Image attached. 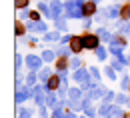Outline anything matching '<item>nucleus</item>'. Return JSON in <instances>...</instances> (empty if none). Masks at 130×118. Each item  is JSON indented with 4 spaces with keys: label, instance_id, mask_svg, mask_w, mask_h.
Here are the masks:
<instances>
[{
    "label": "nucleus",
    "instance_id": "nucleus-1",
    "mask_svg": "<svg viewBox=\"0 0 130 118\" xmlns=\"http://www.w3.org/2000/svg\"><path fill=\"white\" fill-rule=\"evenodd\" d=\"M84 2L86 0H66L64 2V16L68 20L84 18Z\"/></svg>",
    "mask_w": 130,
    "mask_h": 118
},
{
    "label": "nucleus",
    "instance_id": "nucleus-2",
    "mask_svg": "<svg viewBox=\"0 0 130 118\" xmlns=\"http://www.w3.org/2000/svg\"><path fill=\"white\" fill-rule=\"evenodd\" d=\"M82 40H84V50H96L100 46V36L98 34H88V30L82 34Z\"/></svg>",
    "mask_w": 130,
    "mask_h": 118
},
{
    "label": "nucleus",
    "instance_id": "nucleus-3",
    "mask_svg": "<svg viewBox=\"0 0 130 118\" xmlns=\"http://www.w3.org/2000/svg\"><path fill=\"white\" fill-rule=\"evenodd\" d=\"M32 96H34L32 88H30L28 84H24V86H20V88H16V94H14V100H16V104H22V102L30 100Z\"/></svg>",
    "mask_w": 130,
    "mask_h": 118
},
{
    "label": "nucleus",
    "instance_id": "nucleus-4",
    "mask_svg": "<svg viewBox=\"0 0 130 118\" xmlns=\"http://www.w3.org/2000/svg\"><path fill=\"white\" fill-rule=\"evenodd\" d=\"M90 74V70L88 68H76V70H72V80L74 82H78V84H84V82H90L92 80V76H88Z\"/></svg>",
    "mask_w": 130,
    "mask_h": 118
},
{
    "label": "nucleus",
    "instance_id": "nucleus-5",
    "mask_svg": "<svg viewBox=\"0 0 130 118\" xmlns=\"http://www.w3.org/2000/svg\"><path fill=\"white\" fill-rule=\"evenodd\" d=\"M26 28H28V32H34V34H46L48 32L46 22H42V20H28Z\"/></svg>",
    "mask_w": 130,
    "mask_h": 118
},
{
    "label": "nucleus",
    "instance_id": "nucleus-6",
    "mask_svg": "<svg viewBox=\"0 0 130 118\" xmlns=\"http://www.w3.org/2000/svg\"><path fill=\"white\" fill-rule=\"evenodd\" d=\"M24 64H26V68L28 70H40L42 68V64H44V60H42V56H36V54H28L26 58H24Z\"/></svg>",
    "mask_w": 130,
    "mask_h": 118
},
{
    "label": "nucleus",
    "instance_id": "nucleus-7",
    "mask_svg": "<svg viewBox=\"0 0 130 118\" xmlns=\"http://www.w3.org/2000/svg\"><path fill=\"white\" fill-rule=\"evenodd\" d=\"M50 10H52V20L64 16V2L62 0H50Z\"/></svg>",
    "mask_w": 130,
    "mask_h": 118
},
{
    "label": "nucleus",
    "instance_id": "nucleus-8",
    "mask_svg": "<svg viewBox=\"0 0 130 118\" xmlns=\"http://www.w3.org/2000/svg\"><path fill=\"white\" fill-rule=\"evenodd\" d=\"M68 68H70V60L66 56H58L56 62H54V70L58 74H68Z\"/></svg>",
    "mask_w": 130,
    "mask_h": 118
},
{
    "label": "nucleus",
    "instance_id": "nucleus-9",
    "mask_svg": "<svg viewBox=\"0 0 130 118\" xmlns=\"http://www.w3.org/2000/svg\"><path fill=\"white\" fill-rule=\"evenodd\" d=\"M70 50L72 54H80L84 50V40H82V36H76V34H72V38H70Z\"/></svg>",
    "mask_w": 130,
    "mask_h": 118
},
{
    "label": "nucleus",
    "instance_id": "nucleus-10",
    "mask_svg": "<svg viewBox=\"0 0 130 118\" xmlns=\"http://www.w3.org/2000/svg\"><path fill=\"white\" fill-rule=\"evenodd\" d=\"M60 84H62V76H60L58 72H54L48 78V82H46V88H48V92H58Z\"/></svg>",
    "mask_w": 130,
    "mask_h": 118
},
{
    "label": "nucleus",
    "instance_id": "nucleus-11",
    "mask_svg": "<svg viewBox=\"0 0 130 118\" xmlns=\"http://www.w3.org/2000/svg\"><path fill=\"white\" fill-rule=\"evenodd\" d=\"M96 12H98L96 0H86V2H84V18H88V16H94Z\"/></svg>",
    "mask_w": 130,
    "mask_h": 118
},
{
    "label": "nucleus",
    "instance_id": "nucleus-12",
    "mask_svg": "<svg viewBox=\"0 0 130 118\" xmlns=\"http://www.w3.org/2000/svg\"><path fill=\"white\" fill-rule=\"evenodd\" d=\"M104 16H106V20L118 18V16H120V4H110V6L104 10Z\"/></svg>",
    "mask_w": 130,
    "mask_h": 118
},
{
    "label": "nucleus",
    "instance_id": "nucleus-13",
    "mask_svg": "<svg viewBox=\"0 0 130 118\" xmlns=\"http://www.w3.org/2000/svg\"><path fill=\"white\" fill-rule=\"evenodd\" d=\"M112 108L114 104H110V102H102L100 106H98V114L102 118H112Z\"/></svg>",
    "mask_w": 130,
    "mask_h": 118
},
{
    "label": "nucleus",
    "instance_id": "nucleus-14",
    "mask_svg": "<svg viewBox=\"0 0 130 118\" xmlns=\"http://www.w3.org/2000/svg\"><path fill=\"white\" fill-rule=\"evenodd\" d=\"M70 114V108H64L60 102H58V106L52 110V114H50V118H66Z\"/></svg>",
    "mask_w": 130,
    "mask_h": 118
},
{
    "label": "nucleus",
    "instance_id": "nucleus-15",
    "mask_svg": "<svg viewBox=\"0 0 130 118\" xmlns=\"http://www.w3.org/2000/svg\"><path fill=\"white\" fill-rule=\"evenodd\" d=\"M54 72H56V70H52L50 66H42L40 70H38V78H40V82H44V84H46V82H48V78L54 74Z\"/></svg>",
    "mask_w": 130,
    "mask_h": 118
},
{
    "label": "nucleus",
    "instance_id": "nucleus-16",
    "mask_svg": "<svg viewBox=\"0 0 130 118\" xmlns=\"http://www.w3.org/2000/svg\"><path fill=\"white\" fill-rule=\"evenodd\" d=\"M38 82H40V78H38V72H36V70H28V74H26V82H24V84H28L30 88H34Z\"/></svg>",
    "mask_w": 130,
    "mask_h": 118
},
{
    "label": "nucleus",
    "instance_id": "nucleus-17",
    "mask_svg": "<svg viewBox=\"0 0 130 118\" xmlns=\"http://www.w3.org/2000/svg\"><path fill=\"white\" fill-rule=\"evenodd\" d=\"M90 76H92V86H98L100 84V78H102V72H100V68L98 66H90Z\"/></svg>",
    "mask_w": 130,
    "mask_h": 118
},
{
    "label": "nucleus",
    "instance_id": "nucleus-18",
    "mask_svg": "<svg viewBox=\"0 0 130 118\" xmlns=\"http://www.w3.org/2000/svg\"><path fill=\"white\" fill-rule=\"evenodd\" d=\"M60 30H52V32H46L44 36H42V40L44 42H60Z\"/></svg>",
    "mask_w": 130,
    "mask_h": 118
},
{
    "label": "nucleus",
    "instance_id": "nucleus-19",
    "mask_svg": "<svg viewBox=\"0 0 130 118\" xmlns=\"http://www.w3.org/2000/svg\"><path fill=\"white\" fill-rule=\"evenodd\" d=\"M40 56H42V60H44L46 64L56 62V58H58V56H56V50H48V48H46V50H42V54H40Z\"/></svg>",
    "mask_w": 130,
    "mask_h": 118
},
{
    "label": "nucleus",
    "instance_id": "nucleus-20",
    "mask_svg": "<svg viewBox=\"0 0 130 118\" xmlns=\"http://www.w3.org/2000/svg\"><path fill=\"white\" fill-rule=\"evenodd\" d=\"M82 88H78V86H74V88H68V98L70 100H82L84 96H82Z\"/></svg>",
    "mask_w": 130,
    "mask_h": 118
},
{
    "label": "nucleus",
    "instance_id": "nucleus-21",
    "mask_svg": "<svg viewBox=\"0 0 130 118\" xmlns=\"http://www.w3.org/2000/svg\"><path fill=\"white\" fill-rule=\"evenodd\" d=\"M88 92H90L88 96H90L92 100H96V98H104V92H106V90H102L100 86H92V88H90Z\"/></svg>",
    "mask_w": 130,
    "mask_h": 118
},
{
    "label": "nucleus",
    "instance_id": "nucleus-22",
    "mask_svg": "<svg viewBox=\"0 0 130 118\" xmlns=\"http://www.w3.org/2000/svg\"><path fill=\"white\" fill-rule=\"evenodd\" d=\"M54 26H56V30H60V32H64L66 28H68V18L66 16H60L54 20Z\"/></svg>",
    "mask_w": 130,
    "mask_h": 118
},
{
    "label": "nucleus",
    "instance_id": "nucleus-23",
    "mask_svg": "<svg viewBox=\"0 0 130 118\" xmlns=\"http://www.w3.org/2000/svg\"><path fill=\"white\" fill-rule=\"evenodd\" d=\"M94 54H96V58H98V60H102V62H104V60L108 58V54H110V50H108V48H104V46L100 44V46H98L96 50H94Z\"/></svg>",
    "mask_w": 130,
    "mask_h": 118
},
{
    "label": "nucleus",
    "instance_id": "nucleus-24",
    "mask_svg": "<svg viewBox=\"0 0 130 118\" xmlns=\"http://www.w3.org/2000/svg\"><path fill=\"white\" fill-rule=\"evenodd\" d=\"M14 28H16V36H18V38H20V36H24V34L28 32V28H26V24H24V22H22L20 18L16 20V24H14Z\"/></svg>",
    "mask_w": 130,
    "mask_h": 118
},
{
    "label": "nucleus",
    "instance_id": "nucleus-25",
    "mask_svg": "<svg viewBox=\"0 0 130 118\" xmlns=\"http://www.w3.org/2000/svg\"><path fill=\"white\" fill-rule=\"evenodd\" d=\"M108 50H110V54H114L116 58H120V56H122V50H124V46H120V44H114V42H110Z\"/></svg>",
    "mask_w": 130,
    "mask_h": 118
},
{
    "label": "nucleus",
    "instance_id": "nucleus-26",
    "mask_svg": "<svg viewBox=\"0 0 130 118\" xmlns=\"http://www.w3.org/2000/svg\"><path fill=\"white\" fill-rule=\"evenodd\" d=\"M46 106H48V108H56V106H58L56 92H48V96H46Z\"/></svg>",
    "mask_w": 130,
    "mask_h": 118
},
{
    "label": "nucleus",
    "instance_id": "nucleus-27",
    "mask_svg": "<svg viewBox=\"0 0 130 118\" xmlns=\"http://www.w3.org/2000/svg\"><path fill=\"white\" fill-rule=\"evenodd\" d=\"M38 10L44 14L46 18H52V10H50V4H46V2H38Z\"/></svg>",
    "mask_w": 130,
    "mask_h": 118
},
{
    "label": "nucleus",
    "instance_id": "nucleus-28",
    "mask_svg": "<svg viewBox=\"0 0 130 118\" xmlns=\"http://www.w3.org/2000/svg\"><path fill=\"white\" fill-rule=\"evenodd\" d=\"M96 34L100 36V38H104L106 42H112V34L108 32V30H106L104 26H100V28H96Z\"/></svg>",
    "mask_w": 130,
    "mask_h": 118
},
{
    "label": "nucleus",
    "instance_id": "nucleus-29",
    "mask_svg": "<svg viewBox=\"0 0 130 118\" xmlns=\"http://www.w3.org/2000/svg\"><path fill=\"white\" fill-rule=\"evenodd\" d=\"M118 32L120 34H130V20H120V22H118Z\"/></svg>",
    "mask_w": 130,
    "mask_h": 118
},
{
    "label": "nucleus",
    "instance_id": "nucleus-30",
    "mask_svg": "<svg viewBox=\"0 0 130 118\" xmlns=\"http://www.w3.org/2000/svg\"><path fill=\"white\" fill-rule=\"evenodd\" d=\"M30 116H32V110L22 106V104H18V118H30Z\"/></svg>",
    "mask_w": 130,
    "mask_h": 118
},
{
    "label": "nucleus",
    "instance_id": "nucleus-31",
    "mask_svg": "<svg viewBox=\"0 0 130 118\" xmlns=\"http://www.w3.org/2000/svg\"><path fill=\"white\" fill-rule=\"evenodd\" d=\"M120 20H130V4L120 6Z\"/></svg>",
    "mask_w": 130,
    "mask_h": 118
},
{
    "label": "nucleus",
    "instance_id": "nucleus-32",
    "mask_svg": "<svg viewBox=\"0 0 130 118\" xmlns=\"http://www.w3.org/2000/svg\"><path fill=\"white\" fill-rule=\"evenodd\" d=\"M70 54H72V50H70V46H62V44H60V46L56 48V56H66V58H68Z\"/></svg>",
    "mask_w": 130,
    "mask_h": 118
},
{
    "label": "nucleus",
    "instance_id": "nucleus-33",
    "mask_svg": "<svg viewBox=\"0 0 130 118\" xmlns=\"http://www.w3.org/2000/svg\"><path fill=\"white\" fill-rule=\"evenodd\" d=\"M112 42H114V44H120V46H124V48L128 46V42H126V38H124V36H122L120 32L116 34V36H112Z\"/></svg>",
    "mask_w": 130,
    "mask_h": 118
},
{
    "label": "nucleus",
    "instance_id": "nucleus-34",
    "mask_svg": "<svg viewBox=\"0 0 130 118\" xmlns=\"http://www.w3.org/2000/svg\"><path fill=\"white\" fill-rule=\"evenodd\" d=\"M114 102H116L118 106H122V104H128V96L120 92V94H116V98H114Z\"/></svg>",
    "mask_w": 130,
    "mask_h": 118
},
{
    "label": "nucleus",
    "instance_id": "nucleus-35",
    "mask_svg": "<svg viewBox=\"0 0 130 118\" xmlns=\"http://www.w3.org/2000/svg\"><path fill=\"white\" fill-rule=\"evenodd\" d=\"M104 74H106V78H110V80H116V70L112 66H104Z\"/></svg>",
    "mask_w": 130,
    "mask_h": 118
},
{
    "label": "nucleus",
    "instance_id": "nucleus-36",
    "mask_svg": "<svg viewBox=\"0 0 130 118\" xmlns=\"http://www.w3.org/2000/svg\"><path fill=\"white\" fill-rule=\"evenodd\" d=\"M28 2L30 0H14V6H16V10H24V8H28Z\"/></svg>",
    "mask_w": 130,
    "mask_h": 118
},
{
    "label": "nucleus",
    "instance_id": "nucleus-37",
    "mask_svg": "<svg viewBox=\"0 0 130 118\" xmlns=\"http://www.w3.org/2000/svg\"><path fill=\"white\" fill-rule=\"evenodd\" d=\"M110 66H112L114 70H116V72H122V70H124V64H122V62H120L118 58H116V60H112V62H110Z\"/></svg>",
    "mask_w": 130,
    "mask_h": 118
},
{
    "label": "nucleus",
    "instance_id": "nucleus-38",
    "mask_svg": "<svg viewBox=\"0 0 130 118\" xmlns=\"http://www.w3.org/2000/svg\"><path fill=\"white\" fill-rule=\"evenodd\" d=\"M70 68H72V70L82 68V60H80V58H72V60H70Z\"/></svg>",
    "mask_w": 130,
    "mask_h": 118
},
{
    "label": "nucleus",
    "instance_id": "nucleus-39",
    "mask_svg": "<svg viewBox=\"0 0 130 118\" xmlns=\"http://www.w3.org/2000/svg\"><path fill=\"white\" fill-rule=\"evenodd\" d=\"M120 86H122V90H128L130 88V76H122V82H120Z\"/></svg>",
    "mask_w": 130,
    "mask_h": 118
},
{
    "label": "nucleus",
    "instance_id": "nucleus-40",
    "mask_svg": "<svg viewBox=\"0 0 130 118\" xmlns=\"http://www.w3.org/2000/svg\"><path fill=\"white\" fill-rule=\"evenodd\" d=\"M22 60H24V58H22V54H20V52H16V56H14V64H16V70H20V68H22Z\"/></svg>",
    "mask_w": 130,
    "mask_h": 118
},
{
    "label": "nucleus",
    "instance_id": "nucleus-41",
    "mask_svg": "<svg viewBox=\"0 0 130 118\" xmlns=\"http://www.w3.org/2000/svg\"><path fill=\"white\" fill-rule=\"evenodd\" d=\"M70 38H72V34H64V36L60 38V42H58V44H62V46H68V44H70Z\"/></svg>",
    "mask_w": 130,
    "mask_h": 118
},
{
    "label": "nucleus",
    "instance_id": "nucleus-42",
    "mask_svg": "<svg viewBox=\"0 0 130 118\" xmlns=\"http://www.w3.org/2000/svg\"><path fill=\"white\" fill-rule=\"evenodd\" d=\"M114 98H116V94H114V92H110V90H106V92H104V102H112Z\"/></svg>",
    "mask_w": 130,
    "mask_h": 118
},
{
    "label": "nucleus",
    "instance_id": "nucleus-43",
    "mask_svg": "<svg viewBox=\"0 0 130 118\" xmlns=\"http://www.w3.org/2000/svg\"><path fill=\"white\" fill-rule=\"evenodd\" d=\"M38 108H40V110H38V116L40 118H48V112H46L48 106H38Z\"/></svg>",
    "mask_w": 130,
    "mask_h": 118
},
{
    "label": "nucleus",
    "instance_id": "nucleus-44",
    "mask_svg": "<svg viewBox=\"0 0 130 118\" xmlns=\"http://www.w3.org/2000/svg\"><path fill=\"white\" fill-rule=\"evenodd\" d=\"M28 20H40V10H30V18Z\"/></svg>",
    "mask_w": 130,
    "mask_h": 118
},
{
    "label": "nucleus",
    "instance_id": "nucleus-45",
    "mask_svg": "<svg viewBox=\"0 0 130 118\" xmlns=\"http://www.w3.org/2000/svg\"><path fill=\"white\" fill-rule=\"evenodd\" d=\"M90 26H92V16H88L86 20H84V30H88Z\"/></svg>",
    "mask_w": 130,
    "mask_h": 118
},
{
    "label": "nucleus",
    "instance_id": "nucleus-46",
    "mask_svg": "<svg viewBox=\"0 0 130 118\" xmlns=\"http://www.w3.org/2000/svg\"><path fill=\"white\" fill-rule=\"evenodd\" d=\"M94 20H96V22H100V24H104L106 16H102V14H94Z\"/></svg>",
    "mask_w": 130,
    "mask_h": 118
},
{
    "label": "nucleus",
    "instance_id": "nucleus-47",
    "mask_svg": "<svg viewBox=\"0 0 130 118\" xmlns=\"http://www.w3.org/2000/svg\"><path fill=\"white\" fill-rule=\"evenodd\" d=\"M66 118H76V114H74V110H70V114H68Z\"/></svg>",
    "mask_w": 130,
    "mask_h": 118
},
{
    "label": "nucleus",
    "instance_id": "nucleus-48",
    "mask_svg": "<svg viewBox=\"0 0 130 118\" xmlns=\"http://www.w3.org/2000/svg\"><path fill=\"white\" fill-rule=\"evenodd\" d=\"M80 118H88V116H86V114H84V116H80Z\"/></svg>",
    "mask_w": 130,
    "mask_h": 118
},
{
    "label": "nucleus",
    "instance_id": "nucleus-49",
    "mask_svg": "<svg viewBox=\"0 0 130 118\" xmlns=\"http://www.w3.org/2000/svg\"><path fill=\"white\" fill-rule=\"evenodd\" d=\"M128 106H130V98H128Z\"/></svg>",
    "mask_w": 130,
    "mask_h": 118
},
{
    "label": "nucleus",
    "instance_id": "nucleus-50",
    "mask_svg": "<svg viewBox=\"0 0 130 118\" xmlns=\"http://www.w3.org/2000/svg\"><path fill=\"white\" fill-rule=\"evenodd\" d=\"M42 2H48V0H42Z\"/></svg>",
    "mask_w": 130,
    "mask_h": 118
},
{
    "label": "nucleus",
    "instance_id": "nucleus-51",
    "mask_svg": "<svg viewBox=\"0 0 130 118\" xmlns=\"http://www.w3.org/2000/svg\"><path fill=\"white\" fill-rule=\"evenodd\" d=\"M128 92H130V88H128Z\"/></svg>",
    "mask_w": 130,
    "mask_h": 118
},
{
    "label": "nucleus",
    "instance_id": "nucleus-52",
    "mask_svg": "<svg viewBox=\"0 0 130 118\" xmlns=\"http://www.w3.org/2000/svg\"><path fill=\"white\" fill-rule=\"evenodd\" d=\"M128 2H130V0H128Z\"/></svg>",
    "mask_w": 130,
    "mask_h": 118
}]
</instances>
